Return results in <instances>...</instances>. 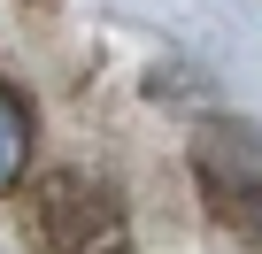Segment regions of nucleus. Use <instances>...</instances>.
Wrapping results in <instances>:
<instances>
[{"instance_id": "f257e3e1", "label": "nucleus", "mask_w": 262, "mask_h": 254, "mask_svg": "<svg viewBox=\"0 0 262 254\" xmlns=\"http://www.w3.org/2000/svg\"><path fill=\"white\" fill-rule=\"evenodd\" d=\"M31 254H131V216L93 170H39L24 185Z\"/></svg>"}, {"instance_id": "f03ea898", "label": "nucleus", "mask_w": 262, "mask_h": 254, "mask_svg": "<svg viewBox=\"0 0 262 254\" xmlns=\"http://www.w3.org/2000/svg\"><path fill=\"white\" fill-rule=\"evenodd\" d=\"M193 162H201L208 208H231L239 193H254V185H262V139H254V131H239V123H224V131H208Z\"/></svg>"}, {"instance_id": "7ed1b4c3", "label": "nucleus", "mask_w": 262, "mask_h": 254, "mask_svg": "<svg viewBox=\"0 0 262 254\" xmlns=\"http://www.w3.org/2000/svg\"><path fill=\"white\" fill-rule=\"evenodd\" d=\"M24 162H31V100H24L8 77H0V200L16 193Z\"/></svg>"}, {"instance_id": "20e7f679", "label": "nucleus", "mask_w": 262, "mask_h": 254, "mask_svg": "<svg viewBox=\"0 0 262 254\" xmlns=\"http://www.w3.org/2000/svg\"><path fill=\"white\" fill-rule=\"evenodd\" d=\"M216 216H231L247 239H262V185H254V193H239V200H231V208H216Z\"/></svg>"}]
</instances>
